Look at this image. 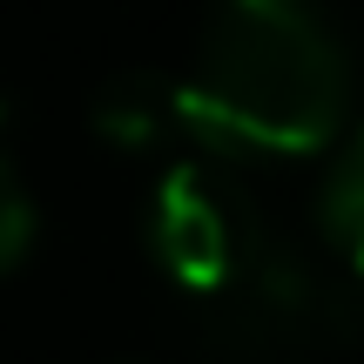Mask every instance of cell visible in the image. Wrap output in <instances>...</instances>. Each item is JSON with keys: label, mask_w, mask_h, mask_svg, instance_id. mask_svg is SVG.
Returning a JSON list of instances; mask_svg holds the SVG:
<instances>
[{"label": "cell", "mask_w": 364, "mask_h": 364, "mask_svg": "<svg viewBox=\"0 0 364 364\" xmlns=\"http://www.w3.org/2000/svg\"><path fill=\"white\" fill-rule=\"evenodd\" d=\"M142 236H149V257L162 263V277L182 297L209 304L257 257V243L270 236V216L223 169V156H203V162H176V169L156 176V189L142 203Z\"/></svg>", "instance_id": "3"}, {"label": "cell", "mask_w": 364, "mask_h": 364, "mask_svg": "<svg viewBox=\"0 0 364 364\" xmlns=\"http://www.w3.org/2000/svg\"><path fill=\"white\" fill-rule=\"evenodd\" d=\"M358 284L364 277H351L344 263L324 270L290 236L270 230L257 257L196 311H203V338L223 364H297L364 324Z\"/></svg>", "instance_id": "2"}, {"label": "cell", "mask_w": 364, "mask_h": 364, "mask_svg": "<svg viewBox=\"0 0 364 364\" xmlns=\"http://www.w3.org/2000/svg\"><path fill=\"white\" fill-rule=\"evenodd\" d=\"M317 236L351 277H364V129L338 149L317 182Z\"/></svg>", "instance_id": "5"}, {"label": "cell", "mask_w": 364, "mask_h": 364, "mask_svg": "<svg viewBox=\"0 0 364 364\" xmlns=\"http://www.w3.org/2000/svg\"><path fill=\"white\" fill-rule=\"evenodd\" d=\"M88 122L115 149H156L182 129V95L162 75H108L95 108H88Z\"/></svg>", "instance_id": "4"}, {"label": "cell", "mask_w": 364, "mask_h": 364, "mask_svg": "<svg viewBox=\"0 0 364 364\" xmlns=\"http://www.w3.org/2000/svg\"><path fill=\"white\" fill-rule=\"evenodd\" d=\"M176 95L209 156H317L344 129L351 61L311 0H216Z\"/></svg>", "instance_id": "1"}, {"label": "cell", "mask_w": 364, "mask_h": 364, "mask_svg": "<svg viewBox=\"0 0 364 364\" xmlns=\"http://www.w3.org/2000/svg\"><path fill=\"white\" fill-rule=\"evenodd\" d=\"M34 230H41L34 196H27V182H21V169H14V156H7V135H0V277L34 250Z\"/></svg>", "instance_id": "6"}]
</instances>
